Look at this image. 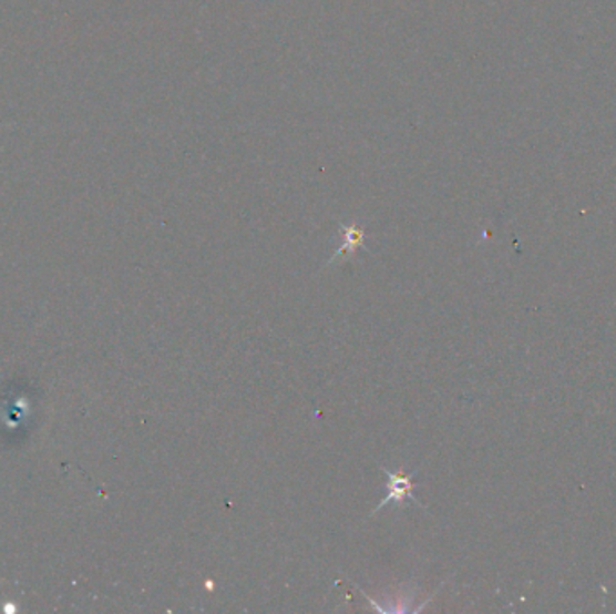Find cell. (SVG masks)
I'll return each mask as SVG.
<instances>
[{"instance_id": "7a4b0ae2", "label": "cell", "mask_w": 616, "mask_h": 614, "mask_svg": "<svg viewBox=\"0 0 616 614\" xmlns=\"http://www.w3.org/2000/svg\"><path fill=\"white\" fill-rule=\"evenodd\" d=\"M342 235H345V244H342L341 249L332 256V259L328 262V265L333 264L336 259L341 258V256L347 255V253H356L362 244H365V231L359 229L357 226L342 227Z\"/></svg>"}, {"instance_id": "6da1fadb", "label": "cell", "mask_w": 616, "mask_h": 614, "mask_svg": "<svg viewBox=\"0 0 616 614\" xmlns=\"http://www.w3.org/2000/svg\"><path fill=\"white\" fill-rule=\"evenodd\" d=\"M382 472H384L386 478H388V489H390V494L386 495V500H382L381 503H379V506L371 512V515L377 514L379 510L384 509L386 504H402L408 500L414 501V503L424 509V504L420 503L413 494V480L417 478V474H419V471L411 472V474L408 475H400L397 474V472L388 471V469L382 467Z\"/></svg>"}]
</instances>
